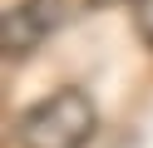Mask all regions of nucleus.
I'll list each match as a JSON object with an SVG mask.
<instances>
[{
	"mask_svg": "<svg viewBox=\"0 0 153 148\" xmlns=\"http://www.w3.org/2000/svg\"><path fill=\"white\" fill-rule=\"evenodd\" d=\"M99 128V109L84 89H54L20 118V148H84Z\"/></svg>",
	"mask_w": 153,
	"mask_h": 148,
	"instance_id": "1",
	"label": "nucleus"
},
{
	"mask_svg": "<svg viewBox=\"0 0 153 148\" xmlns=\"http://www.w3.org/2000/svg\"><path fill=\"white\" fill-rule=\"evenodd\" d=\"M64 15H69L64 0H20V5H10L5 20H0V49H5V59H25L30 49H40L64 25Z\"/></svg>",
	"mask_w": 153,
	"mask_h": 148,
	"instance_id": "2",
	"label": "nucleus"
},
{
	"mask_svg": "<svg viewBox=\"0 0 153 148\" xmlns=\"http://www.w3.org/2000/svg\"><path fill=\"white\" fill-rule=\"evenodd\" d=\"M133 25H138L143 45H153V0H138V5H133Z\"/></svg>",
	"mask_w": 153,
	"mask_h": 148,
	"instance_id": "3",
	"label": "nucleus"
},
{
	"mask_svg": "<svg viewBox=\"0 0 153 148\" xmlns=\"http://www.w3.org/2000/svg\"><path fill=\"white\" fill-rule=\"evenodd\" d=\"M94 10H109V5H138V0H89Z\"/></svg>",
	"mask_w": 153,
	"mask_h": 148,
	"instance_id": "4",
	"label": "nucleus"
}]
</instances>
